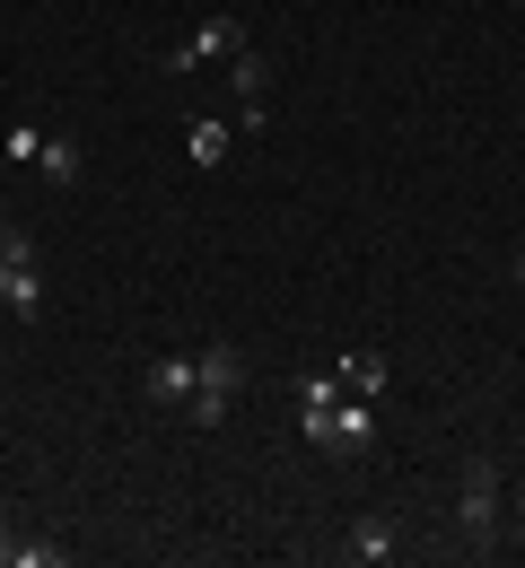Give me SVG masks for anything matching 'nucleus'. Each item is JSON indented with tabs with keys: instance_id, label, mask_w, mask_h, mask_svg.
Listing matches in <instances>:
<instances>
[{
	"instance_id": "obj_11",
	"label": "nucleus",
	"mask_w": 525,
	"mask_h": 568,
	"mask_svg": "<svg viewBox=\"0 0 525 568\" xmlns=\"http://www.w3.org/2000/svg\"><path fill=\"white\" fill-rule=\"evenodd\" d=\"M0 149H9V166H36V158H44V132H36V123H9Z\"/></svg>"
},
{
	"instance_id": "obj_7",
	"label": "nucleus",
	"mask_w": 525,
	"mask_h": 568,
	"mask_svg": "<svg viewBox=\"0 0 525 568\" xmlns=\"http://www.w3.org/2000/svg\"><path fill=\"white\" fill-rule=\"evenodd\" d=\"M141 394H150V403H193V351H166V358H150Z\"/></svg>"
},
{
	"instance_id": "obj_4",
	"label": "nucleus",
	"mask_w": 525,
	"mask_h": 568,
	"mask_svg": "<svg viewBox=\"0 0 525 568\" xmlns=\"http://www.w3.org/2000/svg\"><path fill=\"white\" fill-rule=\"evenodd\" d=\"M499 464H491V455H473V464H464V490H455V525H464V534H473V551H491V542H499Z\"/></svg>"
},
{
	"instance_id": "obj_14",
	"label": "nucleus",
	"mask_w": 525,
	"mask_h": 568,
	"mask_svg": "<svg viewBox=\"0 0 525 568\" xmlns=\"http://www.w3.org/2000/svg\"><path fill=\"white\" fill-rule=\"evenodd\" d=\"M9 560H18V534H9V525H0V568H9Z\"/></svg>"
},
{
	"instance_id": "obj_13",
	"label": "nucleus",
	"mask_w": 525,
	"mask_h": 568,
	"mask_svg": "<svg viewBox=\"0 0 525 568\" xmlns=\"http://www.w3.org/2000/svg\"><path fill=\"white\" fill-rule=\"evenodd\" d=\"M9 568H62V542H36V534H27V542H18V560Z\"/></svg>"
},
{
	"instance_id": "obj_12",
	"label": "nucleus",
	"mask_w": 525,
	"mask_h": 568,
	"mask_svg": "<svg viewBox=\"0 0 525 568\" xmlns=\"http://www.w3.org/2000/svg\"><path fill=\"white\" fill-rule=\"evenodd\" d=\"M333 403V367H299V412H324Z\"/></svg>"
},
{
	"instance_id": "obj_1",
	"label": "nucleus",
	"mask_w": 525,
	"mask_h": 568,
	"mask_svg": "<svg viewBox=\"0 0 525 568\" xmlns=\"http://www.w3.org/2000/svg\"><path fill=\"white\" fill-rule=\"evenodd\" d=\"M236 394H245V351L236 342H202L193 351V428H220L228 412H236Z\"/></svg>"
},
{
	"instance_id": "obj_15",
	"label": "nucleus",
	"mask_w": 525,
	"mask_h": 568,
	"mask_svg": "<svg viewBox=\"0 0 525 568\" xmlns=\"http://www.w3.org/2000/svg\"><path fill=\"white\" fill-rule=\"evenodd\" d=\"M508 272H517V288H525V254H517V263H508Z\"/></svg>"
},
{
	"instance_id": "obj_2",
	"label": "nucleus",
	"mask_w": 525,
	"mask_h": 568,
	"mask_svg": "<svg viewBox=\"0 0 525 568\" xmlns=\"http://www.w3.org/2000/svg\"><path fill=\"white\" fill-rule=\"evenodd\" d=\"M0 306H9L18 324H36V315H44V272H36V236H27L18 219H0Z\"/></svg>"
},
{
	"instance_id": "obj_8",
	"label": "nucleus",
	"mask_w": 525,
	"mask_h": 568,
	"mask_svg": "<svg viewBox=\"0 0 525 568\" xmlns=\"http://www.w3.org/2000/svg\"><path fill=\"white\" fill-rule=\"evenodd\" d=\"M184 149H193V166H220L228 149H236V123H220V114H202V123L184 132Z\"/></svg>"
},
{
	"instance_id": "obj_9",
	"label": "nucleus",
	"mask_w": 525,
	"mask_h": 568,
	"mask_svg": "<svg viewBox=\"0 0 525 568\" xmlns=\"http://www.w3.org/2000/svg\"><path fill=\"white\" fill-rule=\"evenodd\" d=\"M36 175H44V184H79V175H88V149H79V141H44Z\"/></svg>"
},
{
	"instance_id": "obj_10",
	"label": "nucleus",
	"mask_w": 525,
	"mask_h": 568,
	"mask_svg": "<svg viewBox=\"0 0 525 568\" xmlns=\"http://www.w3.org/2000/svg\"><path fill=\"white\" fill-rule=\"evenodd\" d=\"M342 385H351L360 403H368V394H385V358H376V351H342Z\"/></svg>"
},
{
	"instance_id": "obj_16",
	"label": "nucleus",
	"mask_w": 525,
	"mask_h": 568,
	"mask_svg": "<svg viewBox=\"0 0 525 568\" xmlns=\"http://www.w3.org/2000/svg\"><path fill=\"white\" fill-rule=\"evenodd\" d=\"M0 507H9V490H0Z\"/></svg>"
},
{
	"instance_id": "obj_3",
	"label": "nucleus",
	"mask_w": 525,
	"mask_h": 568,
	"mask_svg": "<svg viewBox=\"0 0 525 568\" xmlns=\"http://www.w3.org/2000/svg\"><path fill=\"white\" fill-rule=\"evenodd\" d=\"M299 437L315 455H368L376 446V412L368 403H324V412H299Z\"/></svg>"
},
{
	"instance_id": "obj_6",
	"label": "nucleus",
	"mask_w": 525,
	"mask_h": 568,
	"mask_svg": "<svg viewBox=\"0 0 525 568\" xmlns=\"http://www.w3.org/2000/svg\"><path fill=\"white\" fill-rule=\"evenodd\" d=\"M394 542H403V534H394V516H360V525H351V534L333 542V560L376 568V560H394Z\"/></svg>"
},
{
	"instance_id": "obj_5",
	"label": "nucleus",
	"mask_w": 525,
	"mask_h": 568,
	"mask_svg": "<svg viewBox=\"0 0 525 568\" xmlns=\"http://www.w3.org/2000/svg\"><path fill=\"white\" fill-rule=\"evenodd\" d=\"M245 53V27L236 18H202L184 44H166V71H202V62H236Z\"/></svg>"
}]
</instances>
